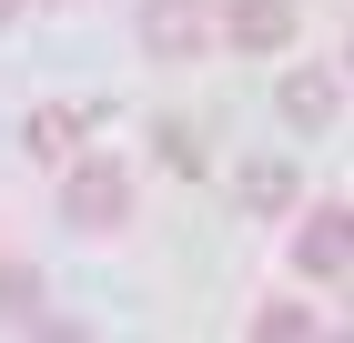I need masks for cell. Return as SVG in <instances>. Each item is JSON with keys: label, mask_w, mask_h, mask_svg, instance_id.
Listing matches in <instances>:
<instances>
[{"label": "cell", "mask_w": 354, "mask_h": 343, "mask_svg": "<svg viewBox=\"0 0 354 343\" xmlns=\"http://www.w3.org/2000/svg\"><path fill=\"white\" fill-rule=\"evenodd\" d=\"M61 212H71V233H122L132 222V172L111 152H71L61 161Z\"/></svg>", "instance_id": "cell-1"}, {"label": "cell", "mask_w": 354, "mask_h": 343, "mask_svg": "<svg viewBox=\"0 0 354 343\" xmlns=\"http://www.w3.org/2000/svg\"><path fill=\"white\" fill-rule=\"evenodd\" d=\"M354 263V212L344 202H314L294 222V273H314V283H334V273Z\"/></svg>", "instance_id": "cell-2"}, {"label": "cell", "mask_w": 354, "mask_h": 343, "mask_svg": "<svg viewBox=\"0 0 354 343\" xmlns=\"http://www.w3.org/2000/svg\"><path fill=\"white\" fill-rule=\"evenodd\" d=\"M213 41H233V51H283V41H294V0H223Z\"/></svg>", "instance_id": "cell-3"}, {"label": "cell", "mask_w": 354, "mask_h": 343, "mask_svg": "<svg viewBox=\"0 0 354 343\" xmlns=\"http://www.w3.org/2000/svg\"><path fill=\"white\" fill-rule=\"evenodd\" d=\"M142 41H152L162 61H192L203 41H213V10H203V0H142Z\"/></svg>", "instance_id": "cell-4"}, {"label": "cell", "mask_w": 354, "mask_h": 343, "mask_svg": "<svg viewBox=\"0 0 354 343\" xmlns=\"http://www.w3.org/2000/svg\"><path fill=\"white\" fill-rule=\"evenodd\" d=\"M233 202L253 212V222H273V212H294V161H243V172H233Z\"/></svg>", "instance_id": "cell-5"}, {"label": "cell", "mask_w": 354, "mask_h": 343, "mask_svg": "<svg viewBox=\"0 0 354 343\" xmlns=\"http://www.w3.org/2000/svg\"><path fill=\"white\" fill-rule=\"evenodd\" d=\"M21 141H30V152H41V161H71V152H82V141H91V121H82V111H71V101H41V111H30V121H21Z\"/></svg>", "instance_id": "cell-6"}, {"label": "cell", "mask_w": 354, "mask_h": 343, "mask_svg": "<svg viewBox=\"0 0 354 343\" xmlns=\"http://www.w3.org/2000/svg\"><path fill=\"white\" fill-rule=\"evenodd\" d=\"M334 101H344V91H334L324 71H294V81H283V121H294V132H324Z\"/></svg>", "instance_id": "cell-7"}, {"label": "cell", "mask_w": 354, "mask_h": 343, "mask_svg": "<svg viewBox=\"0 0 354 343\" xmlns=\"http://www.w3.org/2000/svg\"><path fill=\"white\" fill-rule=\"evenodd\" d=\"M0 323H41V273L21 253H0Z\"/></svg>", "instance_id": "cell-8"}, {"label": "cell", "mask_w": 354, "mask_h": 343, "mask_svg": "<svg viewBox=\"0 0 354 343\" xmlns=\"http://www.w3.org/2000/svg\"><path fill=\"white\" fill-rule=\"evenodd\" d=\"M253 343H324V313H304V303H263V313H253Z\"/></svg>", "instance_id": "cell-9"}, {"label": "cell", "mask_w": 354, "mask_h": 343, "mask_svg": "<svg viewBox=\"0 0 354 343\" xmlns=\"http://www.w3.org/2000/svg\"><path fill=\"white\" fill-rule=\"evenodd\" d=\"M162 172H203V132H192V121H162Z\"/></svg>", "instance_id": "cell-10"}, {"label": "cell", "mask_w": 354, "mask_h": 343, "mask_svg": "<svg viewBox=\"0 0 354 343\" xmlns=\"http://www.w3.org/2000/svg\"><path fill=\"white\" fill-rule=\"evenodd\" d=\"M41 343H91V333H82V323H41Z\"/></svg>", "instance_id": "cell-11"}, {"label": "cell", "mask_w": 354, "mask_h": 343, "mask_svg": "<svg viewBox=\"0 0 354 343\" xmlns=\"http://www.w3.org/2000/svg\"><path fill=\"white\" fill-rule=\"evenodd\" d=\"M0 21H21V0H0Z\"/></svg>", "instance_id": "cell-12"}, {"label": "cell", "mask_w": 354, "mask_h": 343, "mask_svg": "<svg viewBox=\"0 0 354 343\" xmlns=\"http://www.w3.org/2000/svg\"><path fill=\"white\" fill-rule=\"evenodd\" d=\"M344 313H354V283H344Z\"/></svg>", "instance_id": "cell-13"}, {"label": "cell", "mask_w": 354, "mask_h": 343, "mask_svg": "<svg viewBox=\"0 0 354 343\" xmlns=\"http://www.w3.org/2000/svg\"><path fill=\"white\" fill-rule=\"evenodd\" d=\"M344 343H354V333H344Z\"/></svg>", "instance_id": "cell-14"}]
</instances>
